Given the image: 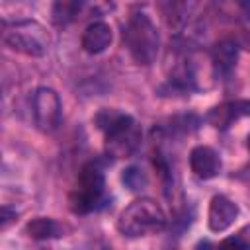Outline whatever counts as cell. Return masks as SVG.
I'll return each instance as SVG.
<instances>
[{
	"label": "cell",
	"mask_w": 250,
	"mask_h": 250,
	"mask_svg": "<svg viewBox=\"0 0 250 250\" xmlns=\"http://www.w3.org/2000/svg\"><path fill=\"white\" fill-rule=\"evenodd\" d=\"M96 123L105 139V148L115 158L131 156L141 145V127L133 115L117 109H102Z\"/></svg>",
	"instance_id": "1"
},
{
	"label": "cell",
	"mask_w": 250,
	"mask_h": 250,
	"mask_svg": "<svg viewBox=\"0 0 250 250\" xmlns=\"http://www.w3.org/2000/svg\"><path fill=\"white\" fill-rule=\"evenodd\" d=\"M166 223H168L166 211L156 199L139 197L119 213L117 230L127 238H141L164 230Z\"/></svg>",
	"instance_id": "2"
},
{
	"label": "cell",
	"mask_w": 250,
	"mask_h": 250,
	"mask_svg": "<svg viewBox=\"0 0 250 250\" xmlns=\"http://www.w3.org/2000/svg\"><path fill=\"white\" fill-rule=\"evenodd\" d=\"M2 41L8 49L25 57H45L51 49V33L37 20L2 21Z\"/></svg>",
	"instance_id": "3"
},
{
	"label": "cell",
	"mask_w": 250,
	"mask_h": 250,
	"mask_svg": "<svg viewBox=\"0 0 250 250\" xmlns=\"http://www.w3.org/2000/svg\"><path fill=\"white\" fill-rule=\"evenodd\" d=\"M123 45L127 47L135 62L139 64L154 62L160 49V35L154 21L145 12H135L127 18L123 25Z\"/></svg>",
	"instance_id": "4"
},
{
	"label": "cell",
	"mask_w": 250,
	"mask_h": 250,
	"mask_svg": "<svg viewBox=\"0 0 250 250\" xmlns=\"http://www.w3.org/2000/svg\"><path fill=\"white\" fill-rule=\"evenodd\" d=\"M105 197V176L98 162H88L82 166L76 186L70 193V207L78 215L96 211Z\"/></svg>",
	"instance_id": "5"
},
{
	"label": "cell",
	"mask_w": 250,
	"mask_h": 250,
	"mask_svg": "<svg viewBox=\"0 0 250 250\" xmlns=\"http://www.w3.org/2000/svg\"><path fill=\"white\" fill-rule=\"evenodd\" d=\"M31 113L39 131H57L62 119V104L59 94L49 86H39L31 96Z\"/></svg>",
	"instance_id": "6"
},
{
	"label": "cell",
	"mask_w": 250,
	"mask_h": 250,
	"mask_svg": "<svg viewBox=\"0 0 250 250\" xmlns=\"http://www.w3.org/2000/svg\"><path fill=\"white\" fill-rule=\"evenodd\" d=\"M189 168L195 178L211 180V178L219 176V172L223 168V160L215 148H211L207 145H197L189 152Z\"/></svg>",
	"instance_id": "7"
},
{
	"label": "cell",
	"mask_w": 250,
	"mask_h": 250,
	"mask_svg": "<svg viewBox=\"0 0 250 250\" xmlns=\"http://www.w3.org/2000/svg\"><path fill=\"white\" fill-rule=\"evenodd\" d=\"M238 217V205L219 193V195H213L211 203H209V211H207V225L213 232H225Z\"/></svg>",
	"instance_id": "8"
},
{
	"label": "cell",
	"mask_w": 250,
	"mask_h": 250,
	"mask_svg": "<svg viewBox=\"0 0 250 250\" xmlns=\"http://www.w3.org/2000/svg\"><path fill=\"white\" fill-rule=\"evenodd\" d=\"M240 47L234 39H221L211 47V62L215 66V72L221 76H229L238 61Z\"/></svg>",
	"instance_id": "9"
},
{
	"label": "cell",
	"mask_w": 250,
	"mask_h": 250,
	"mask_svg": "<svg viewBox=\"0 0 250 250\" xmlns=\"http://www.w3.org/2000/svg\"><path fill=\"white\" fill-rule=\"evenodd\" d=\"M111 39H113V33H111L109 23L92 21L84 29V33L80 37V45L88 55H100L111 45Z\"/></svg>",
	"instance_id": "10"
},
{
	"label": "cell",
	"mask_w": 250,
	"mask_h": 250,
	"mask_svg": "<svg viewBox=\"0 0 250 250\" xmlns=\"http://www.w3.org/2000/svg\"><path fill=\"white\" fill-rule=\"evenodd\" d=\"M246 115H250V100H234V102H227L223 105L213 107L209 113V121L217 129H227L236 119Z\"/></svg>",
	"instance_id": "11"
},
{
	"label": "cell",
	"mask_w": 250,
	"mask_h": 250,
	"mask_svg": "<svg viewBox=\"0 0 250 250\" xmlns=\"http://www.w3.org/2000/svg\"><path fill=\"white\" fill-rule=\"evenodd\" d=\"M66 225H62L61 221L53 219V217H35L27 223L25 232L27 236L35 238V240H51V238H61L66 234Z\"/></svg>",
	"instance_id": "12"
},
{
	"label": "cell",
	"mask_w": 250,
	"mask_h": 250,
	"mask_svg": "<svg viewBox=\"0 0 250 250\" xmlns=\"http://www.w3.org/2000/svg\"><path fill=\"white\" fill-rule=\"evenodd\" d=\"M217 250H250V225L242 227L238 232L223 238Z\"/></svg>",
	"instance_id": "13"
},
{
	"label": "cell",
	"mask_w": 250,
	"mask_h": 250,
	"mask_svg": "<svg viewBox=\"0 0 250 250\" xmlns=\"http://www.w3.org/2000/svg\"><path fill=\"white\" fill-rule=\"evenodd\" d=\"M82 10V2H57L53 6V20L59 25L72 21Z\"/></svg>",
	"instance_id": "14"
},
{
	"label": "cell",
	"mask_w": 250,
	"mask_h": 250,
	"mask_svg": "<svg viewBox=\"0 0 250 250\" xmlns=\"http://www.w3.org/2000/svg\"><path fill=\"white\" fill-rule=\"evenodd\" d=\"M123 184H125L129 189L139 191V189H143V188L146 186V176H145V172H143L141 168L131 166V168L123 170Z\"/></svg>",
	"instance_id": "15"
},
{
	"label": "cell",
	"mask_w": 250,
	"mask_h": 250,
	"mask_svg": "<svg viewBox=\"0 0 250 250\" xmlns=\"http://www.w3.org/2000/svg\"><path fill=\"white\" fill-rule=\"evenodd\" d=\"M16 215H18V213H16V209H14V211H10V207H8V205H4V207H2V229H8V223L12 221V217L16 219Z\"/></svg>",
	"instance_id": "16"
},
{
	"label": "cell",
	"mask_w": 250,
	"mask_h": 250,
	"mask_svg": "<svg viewBox=\"0 0 250 250\" xmlns=\"http://www.w3.org/2000/svg\"><path fill=\"white\" fill-rule=\"evenodd\" d=\"M246 148H248V150H250V135H248V137H246Z\"/></svg>",
	"instance_id": "17"
}]
</instances>
